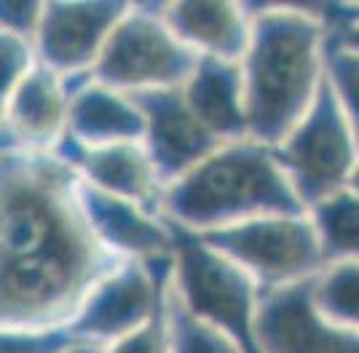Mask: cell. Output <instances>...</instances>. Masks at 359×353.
Segmentation results:
<instances>
[{
  "instance_id": "obj_1",
  "label": "cell",
  "mask_w": 359,
  "mask_h": 353,
  "mask_svg": "<svg viewBox=\"0 0 359 353\" xmlns=\"http://www.w3.org/2000/svg\"><path fill=\"white\" fill-rule=\"evenodd\" d=\"M118 263L91 233L70 163L0 150V329L67 324Z\"/></svg>"
},
{
  "instance_id": "obj_2",
  "label": "cell",
  "mask_w": 359,
  "mask_h": 353,
  "mask_svg": "<svg viewBox=\"0 0 359 353\" xmlns=\"http://www.w3.org/2000/svg\"><path fill=\"white\" fill-rule=\"evenodd\" d=\"M250 16V43L239 62L247 139L276 147L314 102L327 32L314 11L295 6H266Z\"/></svg>"
},
{
  "instance_id": "obj_3",
  "label": "cell",
  "mask_w": 359,
  "mask_h": 353,
  "mask_svg": "<svg viewBox=\"0 0 359 353\" xmlns=\"http://www.w3.org/2000/svg\"><path fill=\"white\" fill-rule=\"evenodd\" d=\"M306 214L273 150L252 139L225 142L164 188L161 217L185 233H212L257 217Z\"/></svg>"
},
{
  "instance_id": "obj_4",
  "label": "cell",
  "mask_w": 359,
  "mask_h": 353,
  "mask_svg": "<svg viewBox=\"0 0 359 353\" xmlns=\"http://www.w3.org/2000/svg\"><path fill=\"white\" fill-rule=\"evenodd\" d=\"M169 225V222H166ZM172 228V292L196 319L217 329L239 353H263L257 340L260 292L252 279L198 235Z\"/></svg>"
},
{
  "instance_id": "obj_5",
  "label": "cell",
  "mask_w": 359,
  "mask_h": 353,
  "mask_svg": "<svg viewBox=\"0 0 359 353\" xmlns=\"http://www.w3.org/2000/svg\"><path fill=\"white\" fill-rule=\"evenodd\" d=\"M196 62L198 57L180 43L158 16V6L129 3L91 67L89 81L126 97L180 88L194 73Z\"/></svg>"
},
{
  "instance_id": "obj_6",
  "label": "cell",
  "mask_w": 359,
  "mask_h": 353,
  "mask_svg": "<svg viewBox=\"0 0 359 353\" xmlns=\"http://www.w3.org/2000/svg\"><path fill=\"white\" fill-rule=\"evenodd\" d=\"M198 241L244 270L260 294L311 281L327 268L309 212L247 220L201 233Z\"/></svg>"
},
{
  "instance_id": "obj_7",
  "label": "cell",
  "mask_w": 359,
  "mask_h": 353,
  "mask_svg": "<svg viewBox=\"0 0 359 353\" xmlns=\"http://www.w3.org/2000/svg\"><path fill=\"white\" fill-rule=\"evenodd\" d=\"M271 150L306 212L348 185L359 153L327 78H322L306 116Z\"/></svg>"
},
{
  "instance_id": "obj_8",
  "label": "cell",
  "mask_w": 359,
  "mask_h": 353,
  "mask_svg": "<svg viewBox=\"0 0 359 353\" xmlns=\"http://www.w3.org/2000/svg\"><path fill=\"white\" fill-rule=\"evenodd\" d=\"M172 279V257L158 263L123 260L100 281L67 321L81 345H100L132 335L164 303Z\"/></svg>"
},
{
  "instance_id": "obj_9",
  "label": "cell",
  "mask_w": 359,
  "mask_h": 353,
  "mask_svg": "<svg viewBox=\"0 0 359 353\" xmlns=\"http://www.w3.org/2000/svg\"><path fill=\"white\" fill-rule=\"evenodd\" d=\"M129 3H41L30 51L35 64L57 73L67 83L89 78L105 41Z\"/></svg>"
},
{
  "instance_id": "obj_10",
  "label": "cell",
  "mask_w": 359,
  "mask_h": 353,
  "mask_svg": "<svg viewBox=\"0 0 359 353\" xmlns=\"http://www.w3.org/2000/svg\"><path fill=\"white\" fill-rule=\"evenodd\" d=\"M132 102L142 116L140 145L145 147L164 188L204 161L215 147H220V142L188 110L180 88L132 94Z\"/></svg>"
},
{
  "instance_id": "obj_11",
  "label": "cell",
  "mask_w": 359,
  "mask_h": 353,
  "mask_svg": "<svg viewBox=\"0 0 359 353\" xmlns=\"http://www.w3.org/2000/svg\"><path fill=\"white\" fill-rule=\"evenodd\" d=\"M311 281L260 294L257 340L263 353H359V332L332 326L314 310Z\"/></svg>"
},
{
  "instance_id": "obj_12",
  "label": "cell",
  "mask_w": 359,
  "mask_h": 353,
  "mask_svg": "<svg viewBox=\"0 0 359 353\" xmlns=\"http://www.w3.org/2000/svg\"><path fill=\"white\" fill-rule=\"evenodd\" d=\"M67 110L70 83L41 64H32L6 102L0 137L11 150L54 153L67 137Z\"/></svg>"
},
{
  "instance_id": "obj_13",
  "label": "cell",
  "mask_w": 359,
  "mask_h": 353,
  "mask_svg": "<svg viewBox=\"0 0 359 353\" xmlns=\"http://www.w3.org/2000/svg\"><path fill=\"white\" fill-rule=\"evenodd\" d=\"M54 153L73 166V172L86 188L121 198V201H129V204L161 217L164 185L140 142L81 147L65 139Z\"/></svg>"
},
{
  "instance_id": "obj_14",
  "label": "cell",
  "mask_w": 359,
  "mask_h": 353,
  "mask_svg": "<svg viewBox=\"0 0 359 353\" xmlns=\"http://www.w3.org/2000/svg\"><path fill=\"white\" fill-rule=\"evenodd\" d=\"M81 204L91 233L118 260L158 263L172 257V228L164 217L150 214L140 206L121 201L81 182Z\"/></svg>"
},
{
  "instance_id": "obj_15",
  "label": "cell",
  "mask_w": 359,
  "mask_h": 353,
  "mask_svg": "<svg viewBox=\"0 0 359 353\" xmlns=\"http://www.w3.org/2000/svg\"><path fill=\"white\" fill-rule=\"evenodd\" d=\"M158 16L172 29V35L185 48H191L196 57L241 62L250 43L252 16L247 6L220 0L161 3Z\"/></svg>"
},
{
  "instance_id": "obj_16",
  "label": "cell",
  "mask_w": 359,
  "mask_h": 353,
  "mask_svg": "<svg viewBox=\"0 0 359 353\" xmlns=\"http://www.w3.org/2000/svg\"><path fill=\"white\" fill-rule=\"evenodd\" d=\"M182 99L196 120L220 142L247 139L244 86L239 62L198 57L194 73L180 86Z\"/></svg>"
},
{
  "instance_id": "obj_17",
  "label": "cell",
  "mask_w": 359,
  "mask_h": 353,
  "mask_svg": "<svg viewBox=\"0 0 359 353\" xmlns=\"http://www.w3.org/2000/svg\"><path fill=\"white\" fill-rule=\"evenodd\" d=\"M81 147L142 142V116L132 97L94 83L89 78L70 83L67 137Z\"/></svg>"
},
{
  "instance_id": "obj_18",
  "label": "cell",
  "mask_w": 359,
  "mask_h": 353,
  "mask_svg": "<svg viewBox=\"0 0 359 353\" xmlns=\"http://www.w3.org/2000/svg\"><path fill=\"white\" fill-rule=\"evenodd\" d=\"M325 263H359V195L354 191L332 193L309 209Z\"/></svg>"
},
{
  "instance_id": "obj_19",
  "label": "cell",
  "mask_w": 359,
  "mask_h": 353,
  "mask_svg": "<svg viewBox=\"0 0 359 353\" xmlns=\"http://www.w3.org/2000/svg\"><path fill=\"white\" fill-rule=\"evenodd\" d=\"M311 303L327 324L359 332V263L327 265L311 281Z\"/></svg>"
},
{
  "instance_id": "obj_20",
  "label": "cell",
  "mask_w": 359,
  "mask_h": 353,
  "mask_svg": "<svg viewBox=\"0 0 359 353\" xmlns=\"http://www.w3.org/2000/svg\"><path fill=\"white\" fill-rule=\"evenodd\" d=\"M166 324H169V353H239L233 342H228L210 324L196 319L180 303L172 292V279L166 292Z\"/></svg>"
},
{
  "instance_id": "obj_21",
  "label": "cell",
  "mask_w": 359,
  "mask_h": 353,
  "mask_svg": "<svg viewBox=\"0 0 359 353\" xmlns=\"http://www.w3.org/2000/svg\"><path fill=\"white\" fill-rule=\"evenodd\" d=\"M325 78L338 99L348 132L359 153V54L346 51L338 43H325Z\"/></svg>"
},
{
  "instance_id": "obj_22",
  "label": "cell",
  "mask_w": 359,
  "mask_h": 353,
  "mask_svg": "<svg viewBox=\"0 0 359 353\" xmlns=\"http://www.w3.org/2000/svg\"><path fill=\"white\" fill-rule=\"evenodd\" d=\"M81 345L70 326H46V329H0V353H65Z\"/></svg>"
},
{
  "instance_id": "obj_23",
  "label": "cell",
  "mask_w": 359,
  "mask_h": 353,
  "mask_svg": "<svg viewBox=\"0 0 359 353\" xmlns=\"http://www.w3.org/2000/svg\"><path fill=\"white\" fill-rule=\"evenodd\" d=\"M169 292V286H166ZM102 353H169V324H166V294L158 310L132 335L110 342Z\"/></svg>"
},
{
  "instance_id": "obj_24",
  "label": "cell",
  "mask_w": 359,
  "mask_h": 353,
  "mask_svg": "<svg viewBox=\"0 0 359 353\" xmlns=\"http://www.w3.org/2000/svg\"><path fill=\"white\" fill-rule=\"evenodd\" d=\"M38 16H41V3L0 0V35H11V38L30 43Z\"/></svg>"
},
{
  "instance_id": "obj_25",
  "label": "cell",
  "mask_w": 359,
  "mask_h": 353,
  "mask_svg": "<svg viewBox=\"0 0 359 353\" xmlns=\"http://www.w3.org/2000/svg\"><path fill=\"white\" fill-rule=\"evenodd\" d=\"M65 353H102V348H100V345H73L70 351H65Z\"/></svg>"
},
{
  "instance_id": "obj_26",
  "label": "cell",
  "mask_w": 359,
  "mask_h": 353,
  "mask_svg": "<svg viewBox=\"0 0 359 353\" xmlns=\"http://www.w3.org/2000/svg\"><path fill=\"white\" fill-rule=\"evenodd\" d=\"M348 191H354L359 195V163L354 166V172H351V179H348V185H346Z\"/></svg>"
}]
</instances>
